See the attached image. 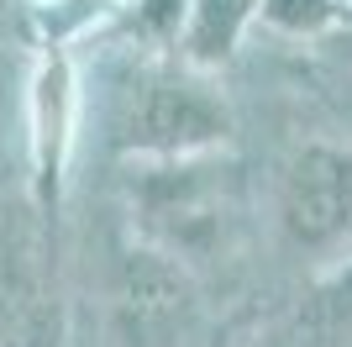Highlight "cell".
<instances>
[{
    "mask_svg": "<svg viewBox=\"0 0 352 347\" xmlns=\"http://www.w3.org/2000/svg\"><path fill=\"white\" fill-rule=\"evenodd\" d=\"M232 127L226 105L184 69H132L111 95V137L126 153L190 158Z\"/></svg>",
    "mask_w": 352,
    "mask_h": 347,
    "instance_id": "cell-1",
    "label": "cell"
},
{
    "mask_svg": "<svg viewBox=\"0 0 352 347\" xmlns=\"http://www.w3.org/2000/svg\"><path fill=\"white\" fill-rule=\"evenodd\" d=\"M279 221L294 242L321 247L352 227V158L331 147H305L279 189Z\"/></svg>",
    "mask_w": 352,
    "mask_h": 347,
    "instance_id": "cell-2",
    "label": "cell"
},
{
    "mask_svg": "<svg viewBox=\"0 0 352 347\" xmlns=\"http://www.w3.org/2000/svg\"><path fill=\"white\" fill-rule=\"evenodd\" d=\"M252 16V0H195L190 6V58L195 63H216V58L232 53L236 32H242V21Z\"/></svg>",
    "mask_w": 352,
    "mask_h": 347,
    "instance_id": "cell-3",
    "label": "cell"
},
{
    "mask_svg": "<svg viewBox=\"0 0 352 347\" xmlns=\"http://www.w3.org/2000/svg\"><path fill=\"white\" fill-rule=\"evenodd\" d=\"M268 16L274 21H284V27H316V21H326V0H263Z\"/></svg>",
    "mask_w": 352,
    "mask_h": 347,
    "instance_id": "cell-4",
    "label": "cell"
}]
</instances>
